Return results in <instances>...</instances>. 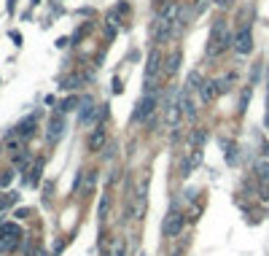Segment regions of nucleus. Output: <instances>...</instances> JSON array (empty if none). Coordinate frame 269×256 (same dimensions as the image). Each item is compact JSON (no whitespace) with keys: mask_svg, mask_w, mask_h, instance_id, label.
<instances>
[{"mask_svg":"<svg viewBox=\"0 0 269 256\" xmlns=\"http://www.w3.org/2000/svg\"><path fill=\"white\" fill-rule=\"evenodd\" d=\"M183 22H180V5L170 3L165 5V11L159 14V19H156L154 24V41L156 43H167L170 38H175L180 32Z\"/></svg>","mask_w":269,"mask_h":256,"instance_id":"f257e3e1","label":"nucleus"},{"mask_svg":"<svg viewBox=\"0 0 269 256\" xmlns=\"http://www.w3.org/2000/svg\"><path fill=\"white\" fill-rule=\"evenodd\" d=\"M205 140H207V132L205 129H194L188 135V146H186V156L180 162V173L183 175H191L196 167L202 165V151H205Z\"/></svg>","mask_w":269,"mask_h":256,"instance_id":"f03ea898","label":"nucleus"},{"mask_svg":"<svg viewBox=\"0 0 269 256\" xmlns=\"http://www.w3.org/2000/svg\"><path fill=\"white\" fill-rule=\"evenodd\" d=\"M232 43H234V38H232V32H229V24L224 19H215L213 30H210V38H207V57H218L221 51H226Z\"/></svg>","mask_w":269,"mask_h":256,"instance_id":"7ed1b4c3","label":"nucleus"},{"mask_svg":"<svg viewBox=\"0 0 269 256\" xmlns=\"http://www.w3.org/2000/svg\"><path fill=\"white\" fill-rule=\"evenodd\" d=\"M22 243V229L19 224H3L0 227V254H14Z\"/></svg>","mask_w":269,"mask_h":256,"instance_id":"20e7f679","label":"nucleus"},{"mask_svg":"<svg viewBox=\"0 0 269 256\" xmlns=\"http://www.w3.org/2000/svg\"><path fill=\"white\" fill-rule=\"evenodd\" d=\"M183 116V89H173L167 95V106H165V119L170 127H175V124L180 122Z\"/></svg>","mask_w":269,"mask_h":256,"instance_id":"39448f33","label":"nucleus"},{"mask_svg":"<svg viewBox=\"0 0 269 256\" xmlns=\"http://www.w3.org/2000/svg\"><path fill=\"white\" fill-rule=\"evenodd\" d=\"M159 106V95H156V89H146V95H143V100L137 103V111H135V122H146L151 114L156 111Z\"/></svg>","mask_w":269,"mask_h":256,"instance_id":"423d86ee","label":"nucleus"},{"mask_svg":"<svg viewBox=\"0 0 269 256\" xmlns=\"http://www.w3.org/2000/svg\"><path fill=\"white\" fill-rule=\"evenodd\" d=\"M183 224H186V216H183V211L173 208V211L167 213L165 224H162V232H165L167 238H178V235L183 232Z\"/></svg>","mask_w":269,"mask_h":256,"instance_id":"0eeeda50","label":"nucleus"},{"mask_svg":"<svg viewBox=\"0 0 269 256\" xmlns=\"http://www.w3.org/2000/svg\"><path fill=\"white\" fill-rule=\"evenodd\" d=\"M234 51H237V54H248V51L253 49V35H251V30L248 27H240L237 30V35H234Z\"/></svg>","mask_w":269,"mask_h":256,"instance_id":"6e6552de","label":"nucleus"},{"mask_svg":"<svg viewBox=\"0 0 269 256\" xmlns=\"http://www.w3.org/2000/svg\"><path fill=\"white\" fill-rule=\"evenodd\" d=\"M159 51H151L148 54V65H146V89H154V81H156V76H159Z\"/></svg>","mask_w":269,"mask_h":256,"instance_id":"1a4fd4ad","label":"nucleus"},{"mask_svg":"<svg viewBox=\"0 0 269 256\" xmlns=\"http://www.w3.org/2000/svg\"><path fill=\"white\" fill-rule=\"evenodd\" d=\"M253 170H256V178H259L261 183H269V151H267V154H261L259 159H256Z\"/></svg>","mask_w":269,"mask_h":256,"instance_id":"9d476101","label":"nucleus"},{"mask_svg":"<svg viewBox=\"0 0 269 256\" xmlns=\"http://www.w3.org/2000/svg\"><path fill=\"white\" fill-rule=\"evenodd\" d=\"M65 132V116H62V111L57 116H51V122H49V140H60Z\"/></svg>","mask_w":269,"mask_h":256,"instance_id":"9b49d317","label":"nucleus"},{"mask_svg":"<svg viewBox=\"0 0 269 256\" xmlns=\"http://www.w3.org/2000/svg\"><path fill=\"white\" fill-rule=\"evenodd\" d=\"M215 95H221L218 81H202V84H199V100H202V103H210Z\"/></svg>","mask_w":269,"mask_h":256,"instance_id":"f8f14e48","label":"nucleus"},{"mask_svg":"<svg viewBox=\"0 0 269 256\" xmlns=\"http://www.w3.org/2000/svg\"><path fill=\"white\" fill-rule=\"evenodd\" d=\"M16 202H19V194H14V192H11V194H0V213L8 211L11 205H16Z\"/></svg>","mask_w":269,"mask_h":256,"instance_id":"ddd939ff","label":"nucleus"},{"mask_svg":"<svg viewBox=\"0 0 269 256\" xmlns=\"http://www.w3.org/2000/svg\"><path fill=\"white\" fill-rule=\"evenodd\" d=\"M32 129H35V119H27V122H22V124H19L14 135H19V137H30Z\"/></svg>","mask_w":269,"mask_h":256,"instance_id":"4468645a","label":"nucleus"},{"mask_svg":"<svg viewBox=\"0 0 269 256\" xmlns=\"http://www.w3.org/2000/svg\"><path fill=\"white\" fill-rule=\"evenodd\" d=\"M178 65H180V51H173L167 60V76H175L178 73Z\"/></svg>","mask_w":269,"mask_h":256,"instance_id":"2eb2a0df","label":"nucleus"},{"mask_svg":"<svg viewBox=\"0 0 269 256\" xmlns=\"http://www.w3.org/2000/svg\"><path fill=\"white\" fill-rule=\"evenodd\" d=\"M41 170H43V159H38V162H35V167L30 170V178H27V181L32 183V186H35V183L41 181Z\"/></svg>","mask_w":269,"mask_h":256,"instance_id":"dca6fc26","label":"nucleus"},{"mask_svg":"<svg viewBox=\"0 0 269 256\" xmlns=\"http://www.w3.org/2000/svg\"><path fill=\"white\" fill-rule=\"evenodd\" d=\"M102 140H105V132H102V129H97V132L89 137V148H91V151H97V148L102 146Z\"/></svg>","mask_w":269,"mask_h":256,"instance_id":"f3484780","label":"nucleus"},{"mask_svg":"<svg viewBox=\"0 0 269 256\" xmlns=\"http://www.w3.org/2000/svg\"><path fill=\"white\" fill-rule=\"evenodd\" d=\"M108 205H110V194H102V200H100V221H105V216H108Z\"/></svg>","mask_w":269,"mask_h":256,"instance_id":"a211bd4d","label":"nucleus"},{"mask_svg":"<svg viewBox=\"0 0 269 256\" xmlns=\"http://www.w3.org/2000/svg\"><path fill=\"white\" fill-rule=\"evenodd\" d=\"M11 178H14V173H11V170H3V173H0V186L11 183Z\"/></svg>","mask_w":269,"mask_h":256,"instance_id":"6ab92c4d","label":"nucleus"},{"mask_svg":"<svg viewBox=\"0 0 269 256\" xmlns=\"http://www.w3.org/2000/svg\"><path fill=\"white\" fill-rule=\"evenodd\" d=\"M105 30H108V35H113V32H116V14L108 16V27H105Z\"/></svg>","mask_w":269,"mask_h":256,"instance_id":"aec40b11","label":"nucleus"},{"mask_svg":"<svg viewBox=\"0 0 269 256\" xmlns=\"http://www.w3.org/2000/svg\"><path fill=\"white\" fill-rule=\"evenodd\" d=\"M113 256H124V246H121V243H116V248H113Z\"/></svg>","mask_w":269,"mask_h":256,"instance_id":"412c9836","label":"nucleus"},{"mask_svg":"<svg viewBox=\"0 0 269 256\" xmlns=\"http://www.w3.org/2000/svg\"><path fill=\"white\" fill-rule=\"evenodd\" d=\"M215 5H221V8H226V5H232V0H215Z\"/></svg>","mask_w":269,"mask_h":256,"instance_id":"4be33fe9","label":"nucleus"},{"mask_svg":"<svg viewBox=\"0 0 269 256\" xmlns=\"http://www.w3.org/2000/svg\"><path fill=\"white\" fill-rule=\"evenodd\" d=\"M38 256H46V254H43V251H38Z\"/></svg>","mask_w":269,"mask_h":256,"instance_id":"5701e85b","label":"nucleus"}]
</instances>
